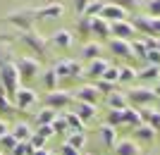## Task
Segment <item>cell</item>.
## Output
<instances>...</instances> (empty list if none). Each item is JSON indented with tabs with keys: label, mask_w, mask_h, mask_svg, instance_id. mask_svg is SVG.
<instances>
[{
	"label": "cell",
	"mask_w": 160,
	"mask_h": 155,
	"mask_svg": "<svg viewBox=\"0 0 160 155\" xmlns=\"http://www.w3.org/2000/svg\"><path fill=\"white\" fill-rule=\"evenodd\" d=\"M112 155H141V148L134 138H120L112 148Z\"/></svg>",
	"instance_id": "obj_13"
},
{
	"label": "cell",
	"mask_w": 160,
	"mask_h": 155,
	"mask_svg": "<svg viewBox=\"0 0 160 155\" xmlns=\"http://www.w3.org/2000/svg\"><path fill=\"white\" fill-rule=\"evenodd\" d=\"M17 72H19L22 81H31L36 76H41L43 67H41V60L38 57H31V55H24V57H17Z\"/></svg>",
	"instance_id": "obj_3"
},
{
	"label": "cell",
	"mask_w": 160,
	"mask_h": 155,
	"mask_svg": "<svg viewBox=\"0 0 160 155\" xmlns=\"http://www.w3.org/2000/svg\"><path fill=\"white\" fill-rule=\"evenodd\" d=\"M31 155H50V153H48V148H36L31 150Z\"/></svg>",
	"instance_id": "obj_53"
},
{
	"label": "cell",
	"mask_w": 160,
	"mask_h": 155,
	"mask_svg": "<svg viewBox=\"0 0 160 155\" xmlns=\"http://www.w3.org/2000/svg\"><path fill=\"white\" fill-rule=\"evenodd\" d=\"M74 98L81 100V103H91V105H96L103 95H100V91L96 88V84H84V86H79L77 91H74Z\"/></svg>",
	"instance_id": "obj_10"
},
{
	"label": "cell",
	"mask_w": 160,
	"mask_h": 155,
	"mask_svg": "<svg viewBox=\"0 0 160 155\" xmlns=\"http://www.w3.org/2000/svg\"><path fill=\"white\" fill-rule=\"evenodd\" d=\"M46 141H48V138H43V136H38V134H33L31 138H29V146H31L33 150H36V148H46Z\"/></svg>",
	"instance_id": "obj_45"
},
{
	"label": "cell",
	"mask_w": 160,
	"mask_h": 155,
	"mask_svg": "<svg viewBox=\"0 0 160 155\" xmlns=\"http://www.w3.org/2000/svg\"><path fill=\"white\" fill-rule=\"evenodd\" d=\"M134 79H139V72L134 67H129V65L120 67V79H117V84H132Z\"/></svg>",
	"instance_id": "obj_29"
},
{
	"label": "cell",
	"mask_w": 160,
	"mask_h": 155,
	"mask_svg": "<svg viewBox=\"0 0 160 155\" xmlns=\"http://www.w3.org/2000/svg\"><path fill=\"white\" fill-rule=\"evenodd\" d=\"M60 155H81V150H77V148H72L69 143H62L60 146V150H58Z\"/></svg>",
	"instance_id": "obj_47"
},
{
	"label": "cell",
	"mask_w": 160,
	"mask_h": 155,
	"mask_svg": "<svg viewBox=\"0 0 160 155\" xmlns=\"http://www.w3.org/2000/svg\"><path fill=\"white\" fill-rule=\"evenodd\" d=\"M139 79H151V81H158L160 79V67H153V65H146V67L139 72Z\"/></svg>",
	"instance_id": "obj_32"
},
{
	"label": "cell",
	"mask_w": 160,
	"mask_h": 155,
	"mask_svg": "<svg viewBox=\"0 0 160 155\" xmlns=\"http://www.w3.org/2000/svg\"><path fill=\"white\" fill-rule=\"evenodd\" d=\"M155 138H158V131L148 124H141V127L134 129V141L136 143H153Z\"/></svg>",
	"instance_id": "obj_19"
},
{
	"label": "cell",
	"mask_w": 160,
	"mask_h": 155,
	"mask_svg": "<svg viewBox=\"0 0 160 155\" xmlns=\"http://www.w3.org/2000/svg\"><path fill=\"white\" fill-rule=\"evenodd\" d=\"M91 34H93L96 38H112L110 24H108L103 17H93V19H91Z\"/></svg>",
	"instance_id": "obj_20"
},
{
	"label": "cell",
	"mask_w": 160,
	"mask_h": 155,
	"mask_svg": "<svg viewBox=\"0 0 160 155\" xmlns=\"http://www.w3.org/2000/svg\"><path fill=\"white\" fill-rule=\"evenodd\" d=\"M31 146H29V141H22V143H17V146H14L12 148V153L10 155H31Z\"/></svg>",
	"instance_id": "obj_41"
},
{
	"label": "cell",
	"mask_w": 160,
	"mask_h": 155,
	"mask_svg": "<svg viewBox=\"0 0 160 155\" xmlns=\"http://www.w3.org/2000/svg\"><path fill=\"white\" fill-rule=\"evenodd\" d=\"M41 81H43V86H46V91H55L58 88V74H55L53 67H46L43 72H41Z\"/></svg>",
	"instance_id": "obj_28"
},
{
	"label": "cell",
	"mask_w": 160,
	"mask_h": 155,
	"mask_svg": "<svg viewBox=\"0 0 160 155\" xmlns=\"http://www.w3.org/2000/svg\"><path fill=\"white\" fill-rule=\"evenodd\" d=\"M50 155H60V153H50Z\"/></svg>",
	"instance_id": "obj_57"
},
{
	"label": "cell",
	"mask_w": 160,
	"mask_h": 155,
	"mask_svg": "<svg viewBox=\"0 0 160 155\" xmlns=\"http://www.w3.org/2000/svg\"><path fill=\"white\" fill-rule=\"evenodd\" d=\"M46 108H53V110H65L72 105V93L69 91H65V88H55V91H48L46 93Z\"/></svg>",
	"instance_id": "obj_6"
},
{
	"label": "cell",
	"mask_w": 160,
	"mask_h": 155,
	"mask_svg": "<svg viewBox=\"0 0 160 155\" xmlns=\"http://www.w3.org/2000/svg\"><path fill=\"white\" fill-rule=\"evenodd\" d=\"M0 84L5 86L7 98H10V100H12L14 93L22 88V76H19V72H17V65H14V60L0 67Z\"/></svg>",
	"instance_id": "obj_1"
},
{
	"label": "cell",
	"mask_w": 160,
	"mask_h": 155,
	"mask_svg": "<svg viewBox=\"0 0 160 155\" xmlns=\"http://www.w3.org/2000/svg\"><path fill=\"white\" fill-rule=\"evenodd\" d=\"M146 10H148V17H160V0H148Z\"/></svg>",
	"instance_id": "obj_43"
},
{
	"label": "cell",
	"mask_w": 160,
	"mask_h": 155,
	"mask_svg": "<svg viewBox=\"0 0 160 155\" xmlns=\"http://www.w3.org/2000/svg\"><path fill=\"white\" fill-rule=\"evenodd\" d=\"M108 67H110V62H108V60H103V57H98V60H91V62L86 65V67H84V74L98 81L100 76H103V72H105Z\"/></svg>",
	"instance_id": "obj_17"
},
{
	"label": "cell",
	"mask_w": 160,
	"mask_h": 155,
	"mask_svg": "<svg viewBox=\"0 0 160 155\" xmlns=\"http://www.w3.org/2000/svg\"><path fill=\"white\" fill-rule=\"evenodd\" d=\"M65 12V5L62 2H48V5L33 7V17L36 19H58Z\"/></svg>",
	"instance_id": "obj_9"
},
{
	"label": "cell",
	"mask_w": 160,
	"mask_h": 155,
	"mask_svg": "<svg viewBox=\"0 0 160 155\" xmlns=\"http://www.w3.org/2000/svg\"><path fill=\"white\" fill-rule=\"evenodd\" d=\"M110 34H112V38L132 41L134 34H136V29H134L132 19H124V22H115V24H110Z\"/></svg>",
	"instance_id": "obj_11"
},
{
	"label": "cell",
	"mask_w": 160,
	"mask_h": 155,
	"mask_svg": "<svg viewBox=\"0 0 160 155\" xmlns=\"http://www.w3.org/2000/svg\"><path fill=\"white\" fill-rule=\"evenodd\" d=\"M96 88H98V91H100V95L105 98L108 93H112V91H115V84H110V81H103V79H98V81H96Z\"/></svg>",
	"instance_id": "obj_40"
},
{
	"label": "cell",
	"mask_w": 160,
	"mask_h": 155,
	"mask_svg": "<svg viewBox=\"0 0 160 155\" xmlns=\"http://www.w3.org/2000/svg\"><path fill=\"white\" fill-rule=\"evenodd\" d=\"M100 79H103V81H110V84H117V79H120V67H112V65H110V67L103 72Z\"/></svg>",
	"instance_id": "obj_37"
},
{
	"label": "cell",
	"mask_w": 160,
	"mask_h": 155,
	"mask_svg": "<svg viewBox=\"0 0 160 155\" xmlns=\"http://www.w3.org/2000/svg\"><path fill=\"white\" fill-rule=\"evenodd\" d=\"M105 103L110 110H124L129 105L127 103V93H122V91H112V93L105 95Z\"/></svg>",
	"instance_id": "obj_21"
},
{
	"label": "cell",
	"mask_w": 160,
	"mask_h": 155,
	"mask_svg": "<svg viewBox=\"0 0 160 155\" xmlns=\"http://www.w3.org/2000/svg\"><path fill=\"white\" fill-rule=\"evenodd\" d=\"M5 134H10V124H7L5 119H0V138H2Z\"/></svg>",
	"instance_id": "obj_52"
},
{
	"label": "cell",
	"mask_w": 160,
	"mask_h": 155,
	"mask_svg": "<svg viewBox=\"0 0 160 155\" xmlns=\"http://www.w3.org/2000/svg\"><path fill=\"white\" fill-rule=\"evenodd\" d=\"M153 93H155V95H158V98H160V79L155 81V86H153Z\"/></svg>",
	"instance_id": "obj_54"
},
{
	"label": "cell",
	"mask_w": 160,
	"mask_h": 155,
	"mask_svg": "<svg viewBox=\"0 0 160 155\" xmlns=\"http://www.w3.org/2000/svg\"><path fill=\"white\" fill-rule=\"evenodd\" d=\"M72 41H74V36H72V31H67V29H58L50 38H48V43L50 46H55V48H62V50H67V48L72 46Z\"/></svg>",
	"instance_id": "obj_15"
},
{
	"label": "cell",
	"mask_w": 160,
	"mask_h": 155,
	"mask_svg": "<svg viewBox=\"0 0 160 155\" xmlns=\"http://www.w3.org/2000/svg\"><path fill=\"white\" fill-rule=\"evenodd\" d=\"M103 7H105V0H91V5L86 7V12H84V17H100V12H103Z\"/></svg>",
	"instance_id": "obj_31"
},
{
	"label": "cell",
	"mask_w": 160,
	"mask_h": 155,
	"mask_svg": "<svg viewBox=\"0 0 160 155\" xmlns=\"http://www.w3.org/2000/svg\"><path fill=\"white\" fill-rule=\"evenodd\" d=\"M65 122H67V129H69V134L72 131H79V134H84L86 131V122H81L79 115H74V112H65Z\"/></svg>",
	"instance_id": "obj_25"
},
{
	"label": "cell",
	"mask_w": 160,
	"mask_h": 155,
	"mask_svg": "<svg viewBox=\"0 0 160 155\" xmlns=\"http://www.w3.org/2000/svg\"><path fill=\"white\" fill-rule=\"evenodd\" d=\"M69 138H67L65 143H69L72 148H77V150H81L84 146H86V134H79V131H72V134H67Z\"/></svg>",
	"instance_id": "obj_30"
},
{
	"label": "cell",
	"mask_w": 160,
	"mask_h": 155,
	"mask_svg": "<svg viewBox=\"0 0 160 155\" xmlns=\"http://www.w3.org/2000/svg\"><path fill=\"white\" fill-rule=\"evenodd\" d=\"M155 50H160V38H158V48H155Z\"/></svg>",
	"instance_id": "obj_55"
},
{
	"label": "cell",
	"mask_w": 160,
	"mask_h": 155,
	"mask_svg": "<svg viewBox=\"0 0 160 155\" xmlns=\"http://www.w3.org/2000/svg\"><path fill=\"white\" fill-rule=\"evenodd\" d=\"M53 131H55V136H65V134H69L67 122H65V117H62V115L55 117V122H53Z\"/></svg>",
	"instance_id": "obj_34"
},
{
	"label": "cell",
	"mask_w": 160,
	"mask_h": 155,
	"mask_svg": "<svg viewBox=\"0 0 160 155\" xmlns=\"http://www.w3.org/2000/svg\"><path fill=\"white\" fill-rule=\"evenodd\" d=\"M77 27H79V31L84 36H88L91 34V17H79V24H77Z\"/></svg>",
	"instance_id": "obj_44"
},
{
	"label": "cell",
	"mask_w": 160,
	"mask_h": 155,
	"mask_svg": "<svg viewBox=\"0 0 160 155\" xmlns=\"http://www.w3.org/2000/svg\"><path fill=\"white\" fill-rule=\"evenodd\" d=\"M122 124H127V127L136 129L143 124V117H141V110L139 108H132V105H127V108L122 110Z\"/></svg>",
	"instance_id": "obj_16"
},
{
	"label": "cell",
	"mask_w": 160,
	"mask_h": 155,
	"mask_svg": "<svg viewBox=\"0 0 160 155\" xmlns=\"http://www.w3.org/2000/svg\"><path fill=\"white\" fill-rule=\"evenodd\" d=\"M100 53H103V46H100L98 41H86L84 48H81V57L88 60V62H91V60H98Z\"/></svg>",
	"instance_id": "obj_22"
},
{
	"label": "cell",
	"mask_w": 160,
	"mask_h": 155,
	"mask_svg": "<svg viewBox=\"0 0 160 155\" xmlns=\"http://www.w3.org/2000/svg\"><path fill=\"white\" fill-rule=\"evenodd\" d=\"M74 115H79L81 122H91V119L98 117V110H96V105H91V103L74 100Z\"/></svg>",
	"instance_id": "obj_18"
},
{
	"label": "cell",
	"mask_w": 160,
	"mask_h": 155,
	"mask_svg": "<svg viewBox=\"0 0 160 155\" xmlns=\"http://www.w3.org/2000/svg\"><path fill=\"white\" fill-rule=\"evenodd\" d=\"M88 5H91V0H74V12L79 14V17H84V12H86Z\"/></svg>",
	"instance_id": "obj_46"
},
{
	"label": "cell",
	"mask_w": 160,
	"mask_h": 155,
	"mask_svg": "<svg viewBox=\"0 0 160 155\" xmlns=\"http://www.w3.org/2000/svg\"><path fill=\"white\" fill-rule=\"evenodd\" d=\"M19 38H22V43H24L27 48H31L38 57H46V55H48V46H50V43H48V38H46V36H41L36 29H31V31H22Z\"/></svg>",
	"instance_id": "obj_4"
},
{
	"label": "cell",
	"mask_w": 160,
	"mask_h": 155,
	"mask_svg": "<svg viewBox=\"0 0 160 155\" xmlns=\"http://www.w3.org/2000/svg\"><path fill=\"white\" fill-rule=\"evenodd\" d=\"M98 138L105 148H115V143L120 141V138H117V129L110 127V124H100L98 127Z\"/></svg>",
	"instance_id": "obj_14"
},
{
	"label": "cell",
	"mask_w": 160,
	"mask_h": 155,
	"mask_svg": "<svg viewBox=\"0 0 160 155\" xmlns=\"http://www.w3.org/2000/svg\"><path fill=\"white\" fill-rule=\"evenodd\" d=\"M36 100H38V93L36 91H31V88H27V86H22L17 93H14V98H12V105L17 110H29V108H33L36 105Z\"/></svg>",
	"instance_id": "obj_7"
},
{
	"label": "cell",
	"mask_w": 160,
	"mask_h": 155,
	"mask_svg": "<svg viewBox=\"0 0 160 155\" xmlns=\"http://www.w3.org/2000/svg\"><path fill=\"white\" fill-rule=\"evenodd\" d=\"M10 134L17 138V143H22V141H29V138L33 136V129L29 127L27 122H17V124L12 127V131H10Z\"/></svg>",
	"instance_id": "obj_23"
},
{
	"label": "cell",
	"mask_w": 160,
	"mask_h": 155,
	"mask_svg": "<svg viewBox=\"0 0 160 155\" xmlns=\"http://www.w3.org/2000/svg\"><path fill=\"white\" fill-rule=\"evenodd\" d=\"M110 2H115V5L124 7V10H132V7L139 5V0H110Z\"/></svg>",
	"instance_id": "obj_49"
},
{
	"label": "cell",
	"mask_w": 160,
	"mask_h": 155,
	"mask_svg": "<svg viewBox=\"0 0 160 155\" xmlns=\"http://www.w3.org/2000/svg\"><path fill=\"white\" fill-rule=\"evenodd\" d=\"M55 117H58V110H53V108H41V112L36 115V127H48V124H53Z\"/></svg>",
	"instance_id": "obj_27"
},
{
	"label": "cell",
	"mask_w": 160,
	"mask_h": 155,
	"mask_svg": "<svg viewBox=\"0 0 160 155\" xmlns=\"http://www.w3.org/2000/svg\"><path fill=\"white\" fill-rule=\"evenodd\" d=\"M100 17H103L108 24H115V22L129 19V10H124V7H120V5H115V2H105V7H103Z\"/></svg>",
	"instance_id": "obj_8"
},
{
	"label": "cell",
	"mask_w": 160,
	"mask_h": 155,
	"mask_svg": "<svg viewBox=\"0 0 160 155\" xmlns=\"http://www.w3.org/2000/svg\"><path fill=\"white\" fill-rule=\"evenodd\" d=\"M14 146H17V138H14L12 134H5L2 138H0V148L5 150V155H7V153H12Z\"/></svg>",
	"instance_id": "obj_36"
},
{
	"label": "cell",
	"mask_w": 160,
	"mask_h": 155,
	"mask_svg": "<svg viewBox=\"0 0 160 155\" xmlns=\"http://www.w3.org/2000/svg\"><path fill=\"white\" fill-rule=\"evenodd\" d=\"M55 74H58V79H69V60H60L53 65Z\"/></svg>",
	"instance_id": "obj_33"
},
{
	"label": "cell",
	"mask_w": 160,
	"mask_h": 155,
	"mask_svg": "<svg viewBox=\"0 0 160 155\" xmlns=\"http://www.w3.org/2000/svg\"><path fill=\"white\" fill-rule=\"evenodd\" d=\"M84 74V65L79 60H69V79H79Z\"/></svg>",
	"instance_id": "obj_38"
},
{
	"label": "cell",
	"mask_w": 160,
	"mask_h": 155,
	"mask_svg": "<svg viewBox=\"0 0 160 155\" xmlns=\"http://www.w3.org/2000/svg\"><path fill=\"white\" fill-rule=\"evenodd\" d=\"M81 155H96V153H81Z\"/></svg>",
	"instance_id": "obj_56"
},
{
	"label": "cell",
	"mask_w": 160,
	"mask_h": 155,
	"mask_svg": "<svg viewBox=\"0 0 160 155\" xmlns=\"http://www.w3.org/2000/svg\"><path fill=\"white\" fill-rule=\"evenodd\" d=\"M143 60H146V65H153V67H160V50H148Z\"/></svg>",
	"instance_id": "obj_42"
},
{
	"label": "cell",
	"mask_w": 160,
	"mask_h": 155,
	"mask_svg": "<svg viewBox=\"0 0 160 155\" xmlns=\"http://www.w3.org/2000/svg\"><path fill=\"white\" fill-rule=\"evenodd\" d=\"M129 43H132V53H134V57L143 60V57H146V53H148V50H146V46H143L141 41H136V38H132Z\"/></svg>",
	"instance_id": "obj_35"
},
{
	"label": "cell",
	"mask_w": 160,
	"mask_h": 155,
	"mask_svg": "<svg viewBox=\"0 0 160 155\" xmlns=\"http://www.w3.org/2000/svg\"><path fill=\"white\" fill-rule=\"evenodd\" d=\"M108 48L112 50V55H117V57H122V60H134L132 43H129V41H122V38H110Z\"/></svg>",
	"instance_id": "obj_12"
},
{
	"label": "cell",
	"mask_w": 160,
	"mask_h": 155,
	"mask_svg": "<svg viewBox=\"0 0 160 155\" xmlns=\"http://www.w3.org/2000/svg\"><path fill=\"white\" fill-rule=\"evenodd\" d=\"M141 117H143V124L153 127L155 131L160 134V110H153V108H143V110H141Z\"/></svg>",
	"instance_id": "obj_24"
},
{
	"label": "cell",
	"mask_w": 160,
	"mask_h": 155,
	"mask_svg": "<svg viewBox=\"0 0 160 155\" xmlns=\"http://www.w3.org/2000/svg\"><path fill=\"white\" fill-rule=\"evenodd\" d=\"M36 134L43 136V138H50V136L55 134V131H53V124H48V127H36Z\"/></svg>",
	"instance_id": "obj_48"
},
{
	"label": "cell",
	"mask_w": 160,
	"mask_h": 155,
	"mask_svg": "<svg viewBox=\"0 0 160 155\" xmlns=\"http://www.w3.org/2000/svg\"><path fill=\"white\" fill-rule=\"evenodd\" d=\"M5 19L10 22V24H14L19 31H31V29H33V22H36V17H33V7H24V10L10 12Z\"/></svg>",
	"instance_id": "obj_5"
},
{
	"label": "cell",
	"mask_w": 160,
	"mask_h": 155,
	"mask_svg": "<svg viewBox=\"0 0 160 155\" xmlns=\"http://www.w3.org/2000/svg\"><path fill=\"white\" fill-rule=\"evenodd\" d=\"M151 29L155 38H160V17H151Z\"/></svg>",
	"instance_id": "obj_51"
},
{
	"label": "cell",
	"mask_w": 160,
	"mask_h": 155,
	"mask_svg": "<svg viewBox=\"0 0 160 155\" xmlns=\"http://www.w3.org/2000/svg\"><path fill=\"white\" fill-rule=\"evenodd\" d=\"M14 105H12V100L10 98H5V95H0V112H10Z\"/></svg>",
	"instance_id": "obj_50"
},
{
	"label": "cell",
	"mask_w": 160,
	"mask_h": 155,
	"mask_svg": "<svg viewBox=\"0 0 160 155\" xmlns=\"http://www.w3.org/2000/svg\"><path fill=\"white\" fill-rule=\"evenodd\" d=\"M155 98L158 95L153 93V88H148V86H132L127 91V103L132 108H151V103Z\"/></svg>",
	"instance_id": "obj_2"
},
{
	"label": "cell",
	"mask_w": 160,
	"mask_h": 155,
	"mask_svg": "<svg viewBox=\"0 0 160 155\" xmlns=\"http://www.w3.org/2000/svg\"><path fill=\"white\" fill-rule=\"evenodd\" d=\"M134 29L136 31H141V34H146V36H153V29H151V17L148 14H136L132 19Z\"/></svg>",
	"instance_id": "obj_26"
},
{
	"label": "cell",
	"mask_w": 160,
	"mask_h": 155,
	"mask_svg": "<svg viewBox=\"0 0 160 155\" xmlns=\"http://www.w3.org/2000/svg\"><path fill=\"white\" fill-rule=\"evenodd\" d=\"M105 124H110V127H120L122 124V110H110L108 112V119H105Z\"/></svg>",
	"instance_id": "obj_39"
}]
</instances>
